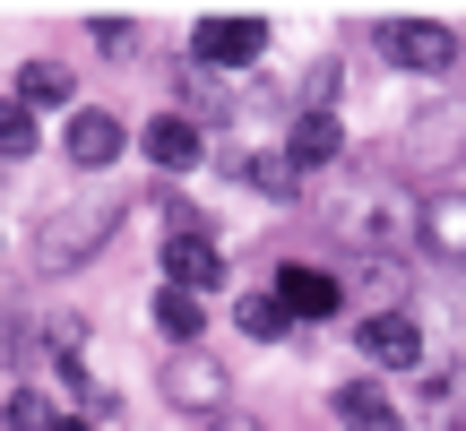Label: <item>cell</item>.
<instances>
[{
  "label": "cell",
  "mask_w": 466,
  "mask_h": 431,
  "mask_svg": "<svg viewBox=\"0 0 466 431\" xmlns=\"http://www.w3.org/2000/svg\"><path fill=\"white\" fill-rule=\"evenodd\" d=\"M113 225H121V199L52 207V216H44V233H35V267H44V276H69L78 259H96V250L113 242Z\"/></svg>",
  "instance_id": "cell-1"
},
{
  "label": "cell",
  "mask_w": 466,
  "mask_h": 431,
  "mask_svg": "<svg viewBox=\"0 0 466 431\" xmlns=\"http://www.w3.org/2000/svg\"><path fill=\"white\" fill-rule=\"evenodd\" d=\"M233 380H225V363H217V354H208V346H173V363H165V406H173V415H208V423H217V415H233Z\"/></svg>",
  "instance_id": "cell-2"
},
{
  "label": "cell",
  "mask_w": 466,
  "mask_h": 431,
  "mask_svg": "<svg viewBox=\"0 0 466 431\" xmlns=\"http://www.w3.org/2000/svg\"><path fill=\"white\" fill-rule=\"evenodd\" d=\"M406 155H415L423 173H450L466 155V95H432L415 121H406Z\"/></svg>",
  "instance_id": "cell-3"
},
{
  "label": "cell",
  "mask_w": 466,
  "mask_h": 431,
  "mask_svg": "<svg viewBox=\"0 0 466 431\" xmlns=\"http://www.w3.org/2000/svg\"><path fill=\"white\" fill-rule=\"evenodd\" d=\"M380 52L398 69H415V78H441V69L458 61V35L441 26V17H389V26H380Z\"/></svg>",
  "instance_id": "cell-4"
},
{
  "label": "cell",
  "mask_w": 466,
  "mask_h": 431,
  "mask_svg": "<svg viewBox=\"0 0 466 431\" xmlns=\"http://www.w3.org/2000/svg\"><path fill=\"white\" fill-rule=\"evenodd\" d=\"M190 52H199L208 69H250L268 52V17H199V26H190Z\"/></svg>",
  "instance_id": "cell-5"
},
{
  "label": "cell",
  "mask_w": 466,
  "mask_h": 431,
  "mask_svg": "<svg viewBox=\"0 0 466 431\" xmlns=\"http://www.w3.org/2000/svg\"><path fill=\"white\" fill-rule=\"evenodd\" d=\"M165 276L182 285V294H217V285H225V250H217V233H208V225H182V233L165 242Z\"/></svg>",
  "instance_id": "cell-6"
},
{
  "label": "cell",
  "mask_w": 466,
  "mask_h": 431,
  "mask_svg": "<svg viewBox=\"0 0 466 431\" xmlns=\"http://www.w3.org/2000/svg\"><path fill=\"white\" fill-rule=\"evenodd\" d=\"M354 346H363V363H380V371H423V328L406 311H371L363 328H354Z\"/></svg>",
  "instance_id": "cell-7"
},
{
  "label": "cell",
  "mask_w": 466,
  "mask_h": 431,
  "mask_svg": "<svg viewBox=\"0 0 466 431\" xmlns=\"http://www.w3.org/2000/svg\"><path fill=\"white\" fill-rule=\"evenodd\" d=\"M61 147H69V165H78V173H104L121 147H130V130H121L104 104H78V113H69V130H61Z\"/></svg>",
  "instance_id": "cell-8"
},
{
  "label": "cell",
  "mask_w": 466,
  "mask_h": 431,
  "mask_svg": "<svg viewBox=\"0 0 466 431\" xmlns=\"http://www.w3.org/2000/svg\"><path fill=\"white\" fill-rule=\"evenodd\" d=\"M415 242L432 250L441 267H466V190H432L415 207Z\"/></svg>",
  "instance_id": "cell-9"
},
{
  "label": "cell",
  "mask_w": 466,
  "mask_h": 431,
  "mask_svg": "<svg viewBox=\"0 0 466 431\" xmlns=\"http://www.w3.org/2000/svg\"><path fill=\"white\" fill-rule=\"evenodd\" d=\"M268 294L285 302V319H337V311H346V285H337L329 267H277Z\"/></svg>",
  "instance_id": "cell-10"
},
{
  "label": "cell",
  "mask_w": 466,
  "mask_h": 431,
  "mask_svg": "<svg viewBox=\"0 0 466 431\" xmlns=\"http://www.w3.org/2000/svg\"><path fill=\"white\" fill-rule=\"evenodd\" d=\"M138 147H147V165H165V173H190V165L208 155V130H199L190 113H156Z\"/></svg>",
  "instance_id": "cell-11"
},
{
  "label": "cell",
  "mask_w": 466,
  "mask_h": 431,
  "mask_svg": "<svg viewBox=\"0 0 466 431\" xmlns=\"http://www.w3.org/2000/svg\"><path fill=\"white\" fill-rule=\"evenodd\" d=\"M285 155H294V173H319L346 155V130H337V113H302L294 130H285Z\"/></svg>",
  "instance_id": "cell-12"
},
{
  "label": "cell",
  "mask_w": 466,
  "mask_h": 431,
  "mask_svg": "<svg viewBox=\"0 0 466 431\" xmlns=\"http://www.w3.org/2000/svg\"><path fill=\"white\" fill-rule=\"evenodd\" d=\"M337 423H346V431H406L380 380H346V388H337Z\"/></svg>",
  "instance_id": "cell-13"
},
{
  "label": "cell",
  "mask_w": 466,
  "mask_h": 431,
  "mask_svg": "<svg viewBox=\"0 0 466 431\" xmlns=\"http://www.w3.org/2000/svg\"><path fill=\"white\" fill-rule=\"evenodd\" d=\"M78 95V86H69V69L61 61H26L17 69V104H26V113H44V104H69ZM69 113H78V104H69Z\"/></svg>",
  "instance_id": "cell-14"
},
{
  "label": "cell",
  "mask_w": 466,
  "mask_h": 431,
  "mask_svg": "<svg viewBox=\"0 0 466 431\" xmlns=\"http://www.w3.org/2000/svg\"><path fill=\"white\" fill-rule=\"evenodd\" d=\"M156 328H165L173 346H199V328H208L199 294H182V285H165V294H156Z\"/></svg>",
  "instance_id": "cell-15"
},
{
  "label": "cell",
  "mask_w": 466,
  "mask_h": 431,
  "mask_svg": "<svg viewBox=\"0 0 466 431\" xmlns=\"http://www.w3.org/2000/svg\"><path fill=\"white\" fill-rule=\"evenodd\" d=\"M242 182L250 190H268V199H302V173H294V155H242Z\"/></svg>",
  "instance_id": "cell-16"
},
{
  "label": "cell",
  "mask_w": 466,
  "mask_h": 431,
  "mask_svg": "<svg viewBox=\"0 0 466 431\" xmlns=\"http://www.w3.org/2000/svg\"><path fill=\"white\" fill-rule=\"evenodd\" d=\"M233 319H242V336H259V346H268V336H285V302L277 294H242V302H233Z\"/></svg>",
  "instance_id": "cell-17"
},
{
  "label": "cell",
  "mask_w": 466,
  "mask_h": 431,
  "mask_svg": "<svg viewBox=\"0 0 466 431\" xmlns=\"http://www.w3.org/2000/svg\"><path fill=\"white\" fill-rule=\"evenodd\" d=\"M0 155H9V165H17V155H35V113L17 95H0Z\"/></svg>",
  "instance_id": "cell-18"
},
{
  "label": "cell",
  "mask_w": 466,
  "mask_h": 431,
  "mask_svg": "<svg viewBox=\"0 0 466 431\" xmlns=\"http://www.w3.org/2000/svg\"><path fill=\"white\" fill-rule=\"evenodd\" d=\"M182 95H190V113H225V86H208L199 69H190V78H182Z\"/></svg>",
  "instance_id": "cell-19"
},
{
  "label": "cell",
  "mask_w": 466,
  "mask_h": 431,
  "mask_svg": "<svg viewBox=\"0 0 466 431\" xmlns=\"http://www.w3.org/2000/svg\"><path fill=\"white\" fill-rule=\"evenodd\" d=\"M96 44H104V52H138V26H130V17H104Z\"/></svg>",
  "instance_id": "cell-20"
},
{
  "label": "cell",
  "mask_w": 466,
  "mask_h": 431,
  "mask_svg": "<svg viewBox=\"0 0 466 431\" xmlns=\"http://www.w3.org/2000/svg\"><path fill=\"white\" fill-rule=\"evenodd\" d=\"M208 431H259V423H250V415H217V423H208Z\"/></svg>",
  "instance_id": "cell-21"
},
{
  "label": "cell",
  "mask_w": 466,
  "mask_h": 431,
  "mask_svg": "<svg viewBox=\"0 0 466 431\" xmlns=\"http://www.w3.org/2000/svg\"><path fill=\"white\" fill-rule=\"evenodd\" d=\"M52 431H96V423H78V415H61V423H52Z\"/></svg>",
  "instance_id": "cell-22"
},
{
  "label": "cell",
  "mask_w": 466,
  "mask_h": 431,
  "mask_svg": "<svg viewBox=\"0 0 466 431\" xmlns=\"http://www.w3.org/2000/svg\"><path fill=\"white\" fill-rule=\"evenodd\" d=\"M458 328H466V311H458Z\"/></svg>",
  "instance_id": "cell-23"
},
{
  "label": "cell",
  "mask_w": 466,
  "mask_h": 431,
  "mask_svg": "<svg viewBox=\"0 0 466 431\" xmlns=\"http://www.w3.org/2000/svg\"><path fill=\"white\" fill-rule=\"evenodd\" d=\"M458 431H466V423H458Z\"/></svg>",
  "instance_id": "cell-24"
}]
</instances>
